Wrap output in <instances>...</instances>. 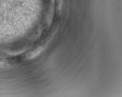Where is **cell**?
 <instances>
[{
  "instance_id": "1",
  "label": "cell",
  "mask_w": 122,
  "mask_h": 97,
  "mask_svg": "<svg viewBox=\"0 0 122 97\" xmlns=\"http://www.w3.org/2000/svg\"><path fill=\"white\" fill-rule=\"evenodd\" d=\"M44 50V48L43 47H41L37 48L29 54V56H28L29 58L30 59H32L35 58L37 56L39 55Z\"/></svg>"
}]
</instances>
